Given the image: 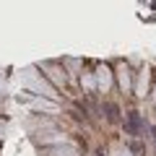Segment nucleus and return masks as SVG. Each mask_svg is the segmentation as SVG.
<instances>
[{"label":"nucleus","instance_id":"4468645a","mask_svg":"<svg viewBox=\"0 0 156 156\" xmlns=\"http://www.w3.org/2000/svg\"><path fill=\"white\" fill-rule=\"evenodd\" d=\"M0 138H3V122H0Z\"/></svg>","mask_w":156,"mask_h":156},{"label":"nucleus","instance_id":"9b49d317","mask_svg":"<svg viewBox=\"0 0 156 156\" xmlns=\"http://www.w3.org/2000/svg\"><path fill=\"white\" fill-rule=\"evenodd\" d=\"M151 101L156 104V83H154V89H151Z\"/></svg>","mask_w":156,"mask_h":156},{"label":"nucleus","instance_id":"423d86ee","mask_svg":"<svg viewBox=\"0 0 156 156\" xmlns=\"http://www.w3.org/2000/svg\"><path fill=\"white\" fill-rule=\"evenodd\" d=\"M133 76H135V73L130 70V65L125 60H120L115 65V81H117V86H120V91H122L125 96L133 94Z\"/></svg>","mask_w":156,"mask_h":156},{"label":"nucleus","instance_id":"f257e3e1","mask_svg":"<svg viewBox=\"0 0 156 156\" xmlns=\"http://www.w3.org/2000/svg\"><path fill=\"white\" fill-rule=\"evenodd\" d=\"M26 86H29V94L39 91L37 96L50 99V101H57V104H60V94H57V89L47 81L44 76H42V73H37V68H29V70H26Z\"/></svg>","mask_w":156,"mask_h":156},{"label":"nucleus","instance_id":"0eeeda50","mask_svg":"<svg viewBox=\"0 0 156 156\" xmlns=\"http://www.w3.org/2000/svg\"><path fill=\"white\" fill-rule=\"evenodd\" d=\"M39 156H81V151H78V146L73 140H68V143H60V146L39 148Z\"/></svg>","mask_w":156,"mask_h":156},{"label":"nucleus","instance_id":"6e6552de","mask_svg":"<svg viewBox=\"0 0 156 156\" xmlns=\"http://www.w3.org/2000/svg\"><path fill=\"white\" fill-rule=\"evenodd\" d=\"M60 65L65 68V76H68V83H76L81 73H83V60H73V57H62Z\"/></svg>","mask_w":156,"mask_h":156},{"label":"nucleus","instance_id":"39448f33","mask_svg":"<svg viewBox=\"0 0 156 156\" xmlns=\"http://www.w3.org/2000/svg\"><path fill=\"white\" fill-rule=\"evenodd\" d=\"M125 133L133 135V140H138V138L146 135V120H143V115H140L138 109L125 112Z\"/></svg>","mask_w":156,"mask_h":156},{"label":"nucleus","instance_id":"ddd939ff","mask_svg":"<svg viewBox=\"0 0 156 156\" xmlns=\"http://www.w3.org/2000/svg\"><path fill=\"white\" fill-rule=\"evenodd\" d=\"M96 156H107V154H104V151H101V148H99V151H96Z\"/></svg>","mask_w":156,"mask_h":156},{"label":"nucleus","instance_id":"7ed1b4c3","mask_svg":"<svg viewBox=\"0 0 156 156\" xmlns=\"http://www.w3.org/2000/svg\"><path fill=\"white\" fill-rule=\"evenodd\" d=\"M151 81H154V73L148 65H140L138 73L133 76V96L135 99H146L151 94Z\"/></svg>","mask_w":156,"mask_h":156},{"label":"nucleus","instance_id":"1a4fd4ad","mask_svg":"<svg viewBox=\"0 0 156 156\" xmlns=\"http://www.w3.org/2000/svg\"><path fill=\"white\" fill-rule=\"evenodd\" d=\"M99 107H101V115L107 117V122H109V125H117L120 120H122V109H120V104H117V101L104 99Z\"/></svg>","mask_w":156,"mask_h":156},{"label":"nucleus","instance_id":"f8f14e48","mask_svg":"<svg viewBox=\"0 0 156 156\" xmlns=\"http://www.w3.org/2000/svg\"><path fill=\"white\" fill-rule=\"evenodd\" d=\"M151 138H154V143H156V125L151 128Z\"/></svg>","mask_w":156,"mask_h":156},{"label":"nucleus","instance_id":"20e7f679","mask_svg":"<svg viewBox=\"0 0 156 156\" xmlns=\"http://www.w3.org/2000/svg\"><path fill=\"white\" fill-rule=\"evenodd\" d=\"M94 81H96V94H109L115 83V73L107 62H96L94 68Z\"/></svg>","mask_w":156,"mask_h":156},{"label":"nucleus","instance_id":"f03ea898","mask_svg":"<svg viewBox=\"0 0 156 156\" xmlns=\"http://www.w3.org/2000/svg\"><path fill=\"white\" fill-rule=\"evenodd\" d=\"M37 70H42V76H44L55 89L65 91L68 86H70V83H68V76H65V68L60 65V60H44V62H39V65H37Z\"/></svg>","mask_w":156,"mask_h":156},{"label":"nucleus","instance_id":"9d476101","mask_svg":"<svg viewBox=\"0 0 156 156\" xmlns=\"http://www.w3.org/2000/svg\"><path fill=\"white\" fill-rule=\"evenodd\" d=\"M128 148L133 151L135 156H146V146L140 143V140H130V143H128Z\"/></svg>","mask_w":156,"mask_h":156}]
</instances>
